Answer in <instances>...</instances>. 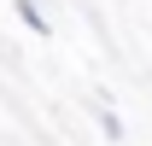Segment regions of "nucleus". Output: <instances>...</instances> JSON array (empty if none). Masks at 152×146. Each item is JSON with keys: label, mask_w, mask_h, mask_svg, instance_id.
Wrapping results in <instances>:
<instances>
[{"label": "nucleus", "mask_w": 152, "mask_h": 146, "mask_svg": "<svg viewBox=\"0 0 152 146\" xmlns=\"http://www.w3.org/2000/svg\"><path fill=\"white\" fill-rule=\"evenodd\" d=\"M18 18H23V23H29V29H35V35H41V41L53 35V23H47V12H41L35 0H18Z\"/></svg>", "instance_id": "f257e3e1"}, {"label": "nucleus", "mask_w": 152, "mask_h": 146, "mask_svg": "<svg viewBox=\"0 0 152 146\" xmlns=\"http://www.w3.org/2000/svg\"><path fill=\"white\" fill-rule=\"evenodd\" d=\"M99 128H105V140H123V123H117V111H99Z\"/></svg>", "instance_id": "f03ea898"}]
</instances>
